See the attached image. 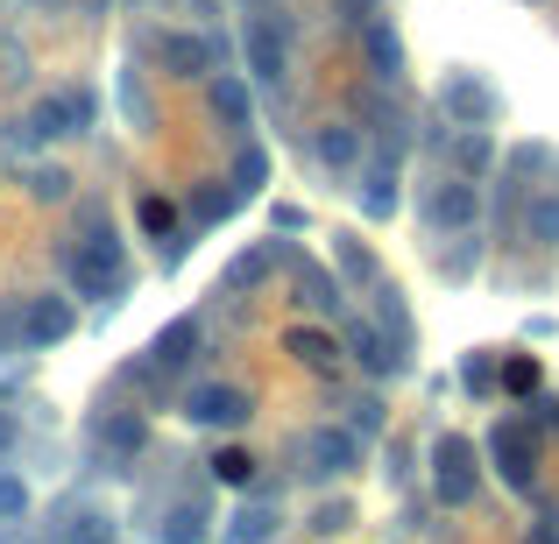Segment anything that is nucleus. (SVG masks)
Masks as SVG:
<instances>
[{
    "label": "nucleus",
    "instance_id": "nucleus-9",
    "mask_svg": "<svg viewBox=\"0 0 559 544\" xmlns=\"http://www.w3.org/2000/svg\"><path fill=\"white\" fill-rule=\"evenodd\" d=\"M241 57H248V78L255 85H284L290 78V22L284 14H248Z\"/></svg>",
    "mask_w": 559,
    "mask_h": 544
},
{
    "label": "nucleus",
    "instance_id": "nucleus-28",
    "mask_svg": "<svg viewBox=\"0 0 559 544\" xmlns=\"http://www.w3.org/2000/svg\"><path fill=\"white\" fill-rule=\"evenodd\" d=\"M241 191H234L227 178H219V184H199V191H191V227H213V219H234V213H241Z\"/></svg>",
    "mask_w": 559,
    "mask_h": 544
},
{
    "label": "nucleus",
    "instance_id": "nucleus-29",
    "mask_svg": "<svg viewBox=\"0 0 559 544\" xmlns=\"http://www.w3.org/2000/svg\"><path fill=\"white\" fill-rule=\"evenodd\" d=\"M114 93H121V113L135 121V135H156V107H150V85H142V71H135V64L114 78Z\"/></svg>",
    "mask_w": 559,
    "mask_h": 544
},
{
    "label": "nucleus",
    "instance_id": "nucleus-46",
    "mask_svg": "<svg viewBox=\"0 0 559 544\" xmlns=\"http://www.w3.org/2000/svg\"><path fill=\"white\" fill-rule=\"evenodd\" d=\"M532 418L546 424V432H559V403H532Z\"/></svg>",
    "mask_w": 559,
    "mask_h": 544
},
{
    "label": "nucleus",
    "instance_id": "nucleus-11",
    "mask_svg": "<svg viewBox=\"0 0 559 544\" xmlns=\"http://www.w3.org/2000/svg\"><path fill=\"white\" fill-rule=\"evenodd\" d=\"M205 113H213V128L227 142H248V128H255V93H248V71H205Z\"/></svg>",
    "mask_w": 559,
    "mask_h": 544
},
{
    "label": "nucleus",
    "instance_id": "nucleus-26",
    "mask_svg": "<svg viewBox=\"0 0 559 544\" xmlns=\"http://www.w3.org/2000/svg\"><path fill=\"white\" fill-rule=\"evenodd\" d=\"M333 269H341V283L369 290L376 276H382V262H376V247L361 241V233H333Z\"/></svg>",
    "mask_w": 559,
    "mask_h": 544
},
{
    "label": "nucleus",
    "instance_id": "nucleus-20",
    "mask_svg": "<svg viewBox=\"0 0 559 544\" xmlns=\"http://www.w3.org/2000/svg\"><path fill=\"white\" fill-rule=\"evenodd\" d=\"M205 531H213L205 495H178V503H164V509H156V523H150L156 544H205Z\"/></svg>",
    "mask_w": 559,
    "mask_h": 544
},
{
    "label": "nucleus",
    "instance_id": "nucleus-19",
    "mask_svg": "<svg viewBox=\"0 0 559 544\" xmlns=\"http://www.w3.org/2000/svg\"><path fill=\"white\" fill-rule=\"evenodd\" d=\"M355 178H361V191H355V198H361V219H390L396 205H404V170H396V156L376 149V164H361Z\"/></svg>",
    "mask_w": 559,
    "mask_h": 544
},
{
    "label": "nucleus",
    "instance_id": "nucleus-22",
    "mask_svg": "<svg viewBox=\"0 0 559 544\" xmlns=\"http://www.w3.org/2000/svg\"><path fill=\"white\" fill-rule=\"evenodd\" d=\"M199 347H205V326L185 312V318H170V326L150 340V367H156V375H178V367L199 361Z\"/></svg>",
    "mask_w": 559,
    "mask_h": 544
},
{
    "label": "nucleus",
    "instance_id": "nucleus-6",
    "mask_svg": "<svg viewBox=\"0 0 559 544\" xmlns=\"http://www.w3.org/2000/svg\"><path fill=\"white\" fill-rule=\"evenodd\" d=\"M439 113H447L453 128H496L503 121V93H496L481 71H447V78H439Z\"/></svg>",
    "mask_w": 559,
    "mask_h": 544
},
{
    "label": "nucleus",
    "instance_id": "nucleus-32",
    "mask_svg": "<svg viewBox=\"0 0 559 544\" xmlns=\"http://www.w3.org/2000/svg\"><path fill=\"white\" fill-rule=\"evenodd\" d=\"M524 233H532L538 247H559V191H546V198L524 205Z\"/></svg>",
    "mask_w": 559,
    "mask_h": 544
},
{
    "label": "nucleus",
    "instance_id": "nucleus-23",
    "mask_svg": "<svg viewBox=\"0 0 559 544\" xmlns=\"http://www.w3.org/2000/svg\"><path fill=\"white\" fill-rule=\"evenodd\" d=\"M361 128L355 121H326V128H312V156H319V170H333V178H355L361 170Z\"/></svg>",
    "mask_w": 559,
    "mask_h": 544
},
{
    "label": "nucleus",
    "instance_id": "nucleus-39",
    "mask_svg": "<svg viewBox=\"0 0 559 544\" xmlns=\"http://www.w3.org/2000/svg\"><path fill=\"white\" fill-rule=\"evenodd\" d=\"M312 531H319V537L355 531V503H319V509H312Z\"/></svg>",
    "mask_w": 559,
    "mask_h": 544
},
{
    "label": "nucleus",
    "instance_id": "nucleus-15",
    "mask_svg": "<svg viewBox=\"0 0 559 544\" xmlns=\"http://www.w3.org/2000/svg\"><path fill=\"white\" fill-rule=\"evenodd\" d=\"M93 446L107 452V467H135L142 452H150V424H142L135 410H99L93 418Z\"/></svg>",
    "mask_w": 559,
    "mask_h": 544
},
{
    "label": "nucleus",
    "instance_id": "nucleus-44",
    "mask_svg": "<svg viewBox=\"0 0 559 544\" xmlns=\"http://www.w3.org/2000/svg\"><path fill=\"white\" fill-rule=\"evenodd\" d=\"M270 227H284V233H305L312 219H305V205H276V213H270Z\"/></svg>",
    "mask_w": 559,
    "mask_h": 544
},
{
    "label": "nucleus",
    "instance_id": "nucleus-41",
    "mask_svg": "<svg viewBox=\"0 0 559 544\" xmlns=\"http://www.w3.org/2000/svg\"><path fill=\"white\" fill-rule=\"evenodd\" d=\"M461 382H467V389H475V396H489V389H496V367H489V354H467Z\"/></svg>",
    "mask_w": 559,
    "mask_h": 544
},
{
    "label": "nucleus",
    "instance_id": "nucleus-27",
    "mask_svg": "<svg viewBox=\"0 0 559 544\" xmlns=\"http://www.w3.org/2000/svg\"><path fill=\"white\" fill-rule=\"evenodd\" d=\"M447 149H453V170H461V178H481V170L496 164L489 128H453V135H447Z\"/></svg>",
    "mask_w": 559,
    "mask_h": 544
},
{
    "label": "nucleus",
    "instance_id": "nucleus-40",
    "mask_svg": "<svg viewBox=\"0 0 559 544\" xmlns=\"http://www.w3.org/2000/svg\"><path fill=\"white\" fill-rule=\"evenodd\" d=\"M347 432H361V438L382 432V403L376 396H355V403H347Z\"/></svg>",
    "mask_w": 559,
    "mask_h": 544
},
{
    "label": "nucleus",
    "instance_id": "nucleus-17",
    "mask_svg": "<svg viewBox=\"0 0 559 544\" xmlns=\"http://www.w3.org/2000/svg\"><path fill=\"white\" fill-rule=\"evenodd\" d=\"M341 354H355V361L369 367L376 382H396V375H411V361H404V354H396V347L376 333V318H347V340H341Z\"/></svg>",
    "mask_w": 559,
    "mask_h": 544
},
{
    "label": "nucleus",
    "instance_id": "nucleus-45",
    "mask_svg": "<svg viewBox=\"0 0 559 544\" xmlns=\"http://www.w3.org/2000/svg\"><path fill=\"white\" fill-rule=\"evenodd\" d=\"M532 544H559V517H546V523H532Z\"/></svg>",
    "mask_w": 559,
    "mask_h": 544
},
{
    "label": "nucleus",
    "instance_id": "nucleus-5",
    "mask_svg": "<svg viewBox=\"0 0 559 544\" xmlns=\"http://www.w3.org/2000/svg\"><path fill=\"white\" fill-rule=\"evenodd\" d=\"M481 495V467H475V446L461 432H447L432 446V503L439 509H467Z\"/></svg>",
    "mask_w": 559,
    "mask_h": 544
},
{
    "label": "nucleus",
    "instance_id": "nucleus-24",
    "mask_svg": "<svg viewBox=\"0 0 559 544\" xmlns=\"http://www.w3.org/2000/svg\"><path fill=\"white\" fill-rule=\"evenodd\" d=\"M355 128L382 142V156H404V142H411V113L396 107V99H382V85H376V93H361V121Z\"/></svg>",
    "mask_w": 559,
    "mask_h": 544
},
{
    "label": "nucleus",
    "instance_id": "nucleus-2",
    "mask_svg": "<svg viewBox=\"0 0 559 544\" xmlns=\"http://www.w3.org/2000/svg\"><path fill=\"white\" fill-rule=\"evenodd\" d=\"M538 446H546V424H538L532 410H510V418H496L489 460H496V474H503V488H518V495L538 488Z\"/></svg>",
    "mask_w": 559,
    "mask_h": 544
},
{
    "label": "nucleus",
    "instance_id": "nucleus-18",
    "mask_svg": "<svg viewBox=\"0 0 559 544\" xmlns=\"http://www.w3.org/2000/svg\"><path fill=\"white\" fill-rule=\"evenodd\" d=\"M369 318H376V333H382V340H390L396 347V354H418V326H411V304H404V290H396V283H382V276H376V283H369Z\"/></svg>",
    "mask_w": 559,
    "mask_h": 544
},
{
    "label": "nucleus",
    "instance_id": "nucleus-34",
    "mask_svg": "<svg viewBox=\"0 0 559 544\" xmlns=\"http://www.w3.org/2000/svg\"><path fill=\"white\" fill-rule=\"evenodd\" d=\"M170 227H178V205H170L164 191H142V233H150V241H164Z\"/></svg>",
    "mask_w": 559,
    "mask_h": 544
},
{
    "label": "nucleus",
    "instance_id": "nucleus-42",
    "mask_svg": "<svg viewBox=\"0 0 559 544\" xmlns=\"http://www.w3.org/2000/svg\"><path fill=\"white\" fill-rule=\"evenodd\" d=\"M326 8H333V22H341V28H361L376 14V0H326Z\"/></svg>",
    "mask_w": 559,
    "mask_h": 544
},
{
    "label": "nucleus",
    "instance_id": "nucleus-35",
    "mask_svg": "<svg viewBox=\"0 0 559 544\" xmlns=\"http://www.w3.org/2000/svg\"><path fill=\"white\" fill-rule=\"evenodd\" d=\"M22 517H28V481L0 467V523H22Z\"/></svg>",
    "mask_w": 559,
    "mask_h": 544
},
{
    "label": "nucleus",
    "instance_id": "nucleus-33",
    "mask_svg": "<svg viewBox=\"0 0 559 544\" xmlns=\"http://www.w3.org/2000/svg\"><path fill=\"white\" fill-rule=\"evenodd\" d=\"M22 184H28V198H43V205H64L71 198V170H57V164H36Z\"/></svg>",
    "mask_w": 559,
    "mask_h": 544
},
{
    "label": "nucleus",
    "instance_id": "nucleus-8",
    "mask_svg": "<svg viewBox=\"0 0 559 544\" xmlns=\"http://www.w3.org/2000/svg\"><path fill=\"white\" fill-rule=\"evenodd\" d=\"M135 50H150L164 64V78H205V71H219L213 36H191V28H142Z\"/></svg>",
    "mask_w": 559,
    "mask_h": 544
},
{
    "label": "nucleus",
    "instance_id": "nucleus-37",
    "mask_svg": "<svg viewBox=\"0 0 559 544\" xmlns=\"http://www.w3.org/2000/svg\"><path fill=\"white\" fill-rule=\"evenodd\" d=\"M503 389L510 396H538V361L532 354H510L503 361Z\"/></svg>",
    "mask_w": 559,
    "mask_h": 544
},
{
    "label": "nucleus",
    "instance_id": "nucleus-14",
    "mask_svg": "<svg viewBox=\"0 0 559 544\" xmlns=\"http://www.w3.org/2000/svg\"><path fill=\"white\" fill-rule=\"evenodd\" d=\"M355 36H361V71H369L376 85H404V36H396L390 14H369Z\"/></svg>",
    "mask_w": 559,
    "mask_h": 544
},
{
    "label": "nucleus",
    "instance_id": "nucleus-25",
    "mask_svg": "<svg viewBox=\"0 0 559 544\" xmlns=\"http://www.w3.org/2000/svg\"><path fill=\"white\" fill-rule=\"evenodd\" d=\"M284 354L298 361V367H312V375H333V367H341V340H333L326 326H290L284 333Z\"/></svg>",
    "mask_w": 559,
    "mask_h": 544
},
{
    "label": "nucleus",
    "instance_id": "nucleus-43",
    "mask_svg": "<svg viewBox=\"0 0 559 544\" xmlns=\"http://www.w3.org/2000/svg\"><path fill=\"white\" fill-rule=\"evenodd\" d=\"M382 460H390V467H382V474H390V488H404V481H411V446H404V438H390V452H382Z\"/></svg>",
    "mask_w": 559,
    "mask_h": 544
},
{
    "label": "nucleus",
    "instance_id": "nucleus-21",
    "mask_svg": "<svg viewBox=\"0 0 559 544\" xmlns=\"http://www.w3.org/2000/svg\"><path fill=\"white\" fill-rule=\"evenodd\" d=\"M290 290H298V304H305V312H319V318H341L347 312L341 276H326L319 262H305V255H290Z\"/></svg>",
    "mask_w": 559,
    "mask_h": 544
},
{
    "label": "nucleus",
    "instance_id": "nucleus-7",
    "mask_svg": "<svg viewBox=\"0 0 559 544\" xmlns=\"http://www.w3.org/2000/svg\"><path fill=\"white\" fill-rule=\"evenodd\" d=\"M93 121H99L93 85H71V93H50V99H36V107H28L22 135L28 142H57V135H85Z\"/></svg>",
    "mask_w": 559,
    "mask_h": 544
},
{
    "label": "nucleus",
    "instance_id": "nucleus-13",
    "mask_svg": "<svg viewBox=\"0 0 559 544\" xmlns=\"http://www.w3.org/2000/svg\"><path fill=\"white\" fill-rule=\"evenodd\" d=\"M276 269H290V241H255V247H241V255L219 269V290H227V298H255Z\"/></svg>",
    "mask_w": 559,
    "mask_h": 544
},
{
    "label": "nucleus",
    "instance_id": "nucleus-31",
    "mask_svg": "<svg viewBox=\"0 0 559 544\" xmlns=\"http://www.w3.org/2000/svg\"><path fill=\"white\" fill-rule=\"evenodd\" d=\"M227 184L241 191V198H255V191L270 184V149H255V142H241V149H234V170H227Z\"/></svg>",
    "mask_w": 559,
    "mask_h": 544
},
{
    "label": "nucleus",
    "instance_id": "nucleus-30",
    "mask_svg": "<svg viewBox=\"0 0 559 544\" xmlns=\"http://www.w3.org/2000/svg\"><path fill=\"white\" fill-rule=\"evenodd\" d=\"M432 262H439V276L467 283V276H475V262H481V241H475V227H461V233H453V247H432Z\"/></svg>",
    "mask_w": 559,
    "mask_h": 544
},
{
    "label": "nucleus",
    "instance_id": "nucleus-36",
    "mask_svg": "<svg viewBox=\"0 0 559 544\" xmlns=\"http://www.w3.org/2000/svg\"><path fill=\"white\" fill-rule=\"evenodd\" d=\"M213 481H227V488H248V481H255V460H248L241 446H227V452L213 460Z\"/></svg>",
    "mask_w": 559,
    "mask_h": 544
},
{
    "label": "nucleus",
    "instance_id": "nucleus-1",
    "mask_svg": "<svg viewBox=\"0 0 559 544\" xmlns=\"http://www.w3.org/2000/svg\"><path fill=\"white\" fill-rule=\"evenodd\" d=\"M64 276L79 298H93L99 312H121L128 290H135V269H128V247L114 241L107 213H85V241L64 247Z\"/></svg>",
    "mask_w": 559,
    "mask_h": 544
},
{
    "label": "nucleus",
    "instance_id": "nucleus-12",
    "mask_svg": "<svg viewBox=\"0 0 559 544\" xmlns=\"http://www.w3.org/2000/svg\"><path fill=\"white\" fill-rule=\"evenodd\" d=\"M276 523H284V488H270V481L255 488V481H248V503L219 523V544H270Z\"/></svg>",
    "mask_w": 559,
    "mask_h": 544
},
{
    "label": "nucleus",
    "instance_id": "nucleus-3",
    "mask_svg": "<svg viewBox=\"0 0 559 544\" xmlns=\"http://www.w3.org/2000/svg\"><path fill=\"white\" fill-rule=\"evenodd\" d=\"M71 333H79V312H71V298H57V290H36V298L14 304V347H22V354H50Z\"/></svg>",
    "mask_w": 559,
    "mask_h": 544
},
{
    "label": "nucleus",
    "instance_id": "nucleus-16",
    "mask_svg": "<svg viewBox=\"0 0 559 544\" xmlns=\"http://www.w3.org/2000/svg\"><path fill=\"white\" fill-rule=\"evenodd\" d=\"M475 219H481V191H475V178H439L432 191H425V227L461 233V227H475Z\"/></svg>",
    "mask_w": 559,
    "mask_h": 544
},
{
    "label": "nucleus",
    "instance_id": "nucleus-4",
    "mask_svg": "<svg viewBox=\"0 0 559 544\" xmlns=\"http://www.w3.org/2000/svg\"><path fill=\"white\" fill-rule=\"evenodd\" d=\"M178 410H185V424H199V432H241V424L255 418V396H248L241 382H191Z\"/></svg>",
    "mask_w": 559,
    "mask_h": 544
},
{
    "label": "nucleus",
    "instance_id": "nucleus-10",
    "mask_svg": "<svg viewBox=\"0 0 559 544\" xmlns=\"http://www.w3.org/2000/svg\"><path fill=\"white\" fill-rule=\"evenodd\" d=\"M298 460H305V481H347L361 467V432H347V424H312Z\"/></svg>",
    "mask_w": 559,
    "mask_h": 544
},
{
    "label": "nucleus",
    "instance_id": "nucleus-38",
    "mask_svg": "<svg viewBox=\"0 0 559 544\" xmlns=\"http://www.w3.org/2000/svg\"><path fill=\"white\" fill-rule=\"evenodd\" d=\"M71 544H114V517H99V509H79V517H71Z\"/></svg>",
    "mask_w": 559,
    "mask_h": 544
}]
</instances>
